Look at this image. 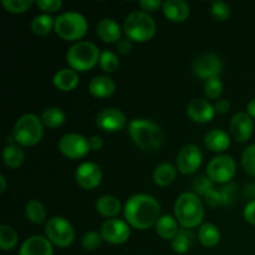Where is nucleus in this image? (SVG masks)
Returning <instances> with one entry per match:
<instances>
[{
    "mask_svg": "<svg viewBox=\"0 0 255 255\" xmlns=\"http://www.w3.org/2000/svg\"><path fill=\"white\" fill-rule=\"evenodd\" d=\"M124 216L129 226L146 231L156 226L161 218V206L158 201L149 194H134L125 203Z\"/></svg>",
    "mask_w": 255,
    "mask_h": 255,
    "instance_id": "obj_1",
    "label": "nucleus"
},
{
    "mask_svg": "<svg viewBox=\"0 0 255 255\" xmlns=\"http://www.w3.org/2000/svg\"><path fill=\"white\" fill-rule=\"evenodd\" d=\"M162 6H163V4L159 0H143V1H139V7L147 14L158 11Z\"/></svg>",
    "mask_w": 255,
    "mask_h": 255,
    "instance_id": "obj_43",
    "label": "nucleus"
},
{
    "mask_svg": "<svg viewBox=\"0 0 255 255\" xmlns=\"http://www.w3.org/2000/svg\"><path fill=\"white\" fill-rule=\"evenodd\" d=\"M87 20L79 12H65L55 19L54 31L57 36L66 41H76L82 39L87 32Z\"/></svg>",
    "mask_w": 255,
    "mask_h": 255,
    "instance_id": "obj_7",
    "label": "nucleus"
},
{
    "mask_svg": "<svg viewBox=\"0 0 255 255\" xmlns=\"http://www.w3.org/2000/svg\"><path fill=\"white\" fill-rule=\"evenodd\" d=\"M19 255H54L52 243L42 236H32L22 243Z\"/></svg>",
    "mask_w": 255,
    "mask_h": 255,
    "instance_id": "obj_18",
    "label": "nucleus"
},
{
    "mask_svg": "<svg viewBox=\"0 0 255 255\" xmlns=\"http://www.w3.org/2000/svg\"><path fill=\"white\" fill-rule=\"evenodd\" d=\"M193 238L194 234L192 229H179L177 236L172 239V249L177 254L187 253L193 244Z\"/></svg>",
    "mask_w": 255,
    "mask_h": 255,
    "instance_id": "obj_29",
    "label": "nucleus"
},
{
    "mask_svg": "<svg viewBox=\"0 0 255 255\" xmlns=\"http://www.w3.org/2000/svg\"><path fill=\"white\" fill-rule=\"evenodd\" d=\"M116 50L121 55L129 54L132 50V41L129 39H121L116 44Z\"/></svg>",
    "mask_w": 255,
    "mask_h": 255,
    "instance_id": "obj_46",
    "label": "nucleus"
},
{
    "mask_svg": "<svg viewBox=\"0 0 255 255\" xmlns=\"http://www.w3.org/2000/svg\"><path fill=\"white\" fill-rule=\"evenodd\" d=\"M162 11L167 20L172 22H184L191 14V7L184 0H167L163 2Z\"/></svg>",
    "mask_w": 255,
    "mask_h": 255,
    "instance_id": "obj_19",
    "label": "nucleus"
},
{
    "mask_svg": "<svg viewBox=\"0 0 255 255\" xmlns=\"http://www.w3.org/2000/svg\"><path fill=\"white\" fill-rule=\"evenodd\" d=\"M242 167L251 176L255 177V144H251L242 154Z\"/></svg>",
    "mask_w": 255,
    "mask_h": 255,
    "instance_id": "obj_38",
    "label": "nucleus"
},
{
    "mask_svg": "<svg viewBox=\"0 0 255 255\" xmlns=\"http://www.w3.org/2000/svg\"><path fill=\"white\" fill-rule=\"evenodd\" d=\"M75 179H76V183L82 189L91 191V189L99 187L100 183H101L102 171L94 162H85V163L80 164L77 167Z\"/></svg>",
    "mask_w": 255,
    "mask_h": 255,
    "instance_id": "obj_15",
    "label": "nucleus"
},
{
    "mask_svg": "<svg viewBox=\"0 0 255 255\" xmlns=\"http://www.w3.org/2000/svg\"><path fill=\"white\" fill-rule=\"evenodd\" d=\"M12 136L22 147L36 146L44 137V124L36 115L26 114L16 121Z\"/></svg>",
    "mask_w": 255,
    "mask_h": 255,
    "instance_id": "obj_6",
    "label": "nucleus"
},
{
    "mask_svg": "<svg viewBox=\"0 0 255 255\" xmlns=\"http://www.w3.org/2000/svg\"><path fill=\"white\" fill-rule=\"evenodd\" d=\"M156 22L144 11H133L125 19L124 30L127 39L134 42H147L156 35Z\"/></svg>",
    "mask_w": 255,
    "mask_h": 255,
    "instance_id": "obj_4",
    "label": "nucleus"
},
{
    "mask_svg": "<svg viewBox=\"0 0 255 255\" xmlns=\"http://www.w3.org/2000/svg\"><path fill=\"white\" fill-rule=\"evenodd\" d=\"M211 14L217 21H226L231 16V7L224 1H214L211 5Z\"/></svg>",
    "mask_w": 255,
    "mask_h": 255,
    "instance_id": "obj_40",
    "label": "nucleus"
},
{
    "mask_svg": "<svg viewBox=\"0 0 255 255\" xmlns=\"http://www.w3.org/2000/svg\"><path fill=\"white\" fill-rule=\"evenodd\" d=\"M55 87L60 90V91L69 92L76 89L79 85V75L75 70L72 69H62L55 74L54 79H52Z\"/></svg>",
    "mask_w": 255,
    "mask_h": 255,
    "instance_id": "obj_23",
    "label": "nucleus"
},
{
    "mask_svg": "<svg viewBox=\"0 0 255 255\" xmlns=\"http://www.w3.org/2000/svg\"><path fill=\"white\" fill-rule=\"evenodd\" d=\"M27 219L34 224H42L46 219V208L39 201H30L25 208Z\"/></svg>",
    "mask_w": 255,
    "mask_h": 255,
    "instance_id": "obj_32",
    "label": "nucleus"
},
{
    "mask_svg": "<svg viewBox=\"0 0 255 255\" xmlns=\"http://www.w3.org/2000/svg\"><path fill=\"white\" fill-rule=\"evenodd\" d=\"M115 90H116V85H115L114 80L109 76H104V75L95 76L89 84L90 94L97 99H106V97L112 96Z\"/></svg>",
    "mask_w": 255,
    "mask_h": 255,
    "instance_id": "obj_21",
    "label": "nucleus"
},
{
    "mask_svg": "<svg viewBox=\"0 0 255 255\" xmlns=\"http://www.w3.org/2000/svg\"><path fill=\"white\" fill-rule=\"evenodd\" d=\"M35 4L44 12H56L62 7V2L59 0H36Z\"/></svg>",
    "mask_w": 255,
    "mask_h": 255,
    "instance_id": "obj_42",
    "label": "nucleus"
},
{
    "mask_svg": "<svg viewBox=\"0 0 255 255\" xmlns=\"http://www.w3.org/2000/svg\"><path fill=\"white\" fill-rule=\"evenodd\" d=\"M0 183H1V187H0V192H1V193H4L5 192V189H6V179H5V177L2 176H0Z\"/></svg>",
    "mask_w": 255,
    "mask_h": 255,
    "instance_id": "obj_51",
    "label": "nucleus"
},
{
    "mask_svg": "<svg viewBox=\"0 0 255 255\" xmlns=\"http://www.w3.org/2000/svg\"><path fill=\"white\" fill-rule=\"evenodd\" d=\"M243 216L244 219H246L249 224L255 226V199H253V201H251L247 204L246 208H244Z\"/></svg>",
    "mask_w": 255,
    "mask_h": 255,
    "instance_id": "obj_45",
    "label": "nucleus"
},
{
    "mask_svg": "<svg viewBox=\"0 0 255 255\" xmlns=\"http://www.w3.org/2000/svg\"><path fill=\"white\" fill-rule=\"evenodd\" d=\"M177 177V168L171 163H161L153 172V181L159 187H168Z\"/></svg>",
    "mask_w": 255,
    "mask_h": 255,
    "instance_id": "obj_26",
    "label": "nucleus"
},
{
    "mask_svg": "<svg viewBox=\"0 0 255 255\" xmlns=\"http://www.w3.org/2000/svg\"><path fill=\"white\" fill-rule=\"evenodd\" d=\"M237 172V163L231 156L219 154L214 157L207 166V177L213 183L228 184L234 178Z\"/></svg>",
    "mask_w": 255,
    "mask_h": 255,
    "instance_id": "obj_9",
    "label": "nucleus"
},
{
    "mask_svg": "<svg viewBox=\"0 0 255 255\" xmlns=\"http://www.w3.org/2000/svg\"><path fill=\"white\" fill-rule=\"evenodd\" d=\"M127 124L124 112L115 107L105 109L96 116V125L100 129L107 133H116L125 128Z\"/></svg>",
    "mask_w": 255,
    "mask_h": 255,
    "instance_id": "obj_13",
    "label": "nucleus"
},
{
    "mask_svg": "<svg viewBox=\"0 0 255 255\" xmlns=\"http://www.w3.org/2000/svg\"><path fill=\"white\" fill-rule=\"evenodd\" d=\"M101 236L105 242L110 244H124L131 237V228L127 222L119 218H111L104 222L101 226Z\"/></svg>",
    "mask_w": 255,
    "mask_h": 255,
    "instance_id": "obj_11",
    "label": "nucleus"
},
{
    "mask_svg": "<svg viewBox=\"0 0 255 255\" xmlns=\"http://www.w3.org/2000/svg\"><path fill=\"white\" fill-rule=\"evenodd\" d=\"M204 144L212 152L221 153L229 148L231 138H229V134L223 129H212V131L207 132V134L204 136Z\"/></svg>",
    "mask_w": 255,
    "mask_h": 255,
    "instance_id": "obj_22",
    "label": "nucleus"
},
{
    "mask_svg": "<svg viewBox=\"0 0 255 255\" xmlns=\"http://www.w3.org/2000/svg\"><path fill=\"white\" fill-rule=\"evenodd\" d=\"M96 34L106 44H117L121 40V27L115 20L102 19L97 24Z\"/></svg>",
    "mask_w": 255,
    "mask_h": 255,
    "instance_id": "obj_20",
    "label": "nucleus"
},
{
    "mask_svg": "<svg viewBox=\"0 0 255 255\" xmlns=\"http://www.w3.org/2000/svg\"><path fill=\"white\" fill-rule=\"evenodd\" d=\"M2 6L11 14H24L32 6V0H2Z\"/></svg>",
    "mask_w": 255,
    "mask_h": 255,
    "instance_id": "obj_34",
    "label": "nucleus"
},
{
    "mask_svg": "<svg viewBox=\"0 0 255 255\" xmlns=\"http://www.w3.org/2000/svg\"><path fill=\"white\" fill-rule=\"evenodd\" d=\"M128 133L132 141L142 151H157L164 141L161 127L146 119H134L129 122Z\"/></svg>",
    "mask_w": 255,
    "mask_h": 255,
    "instance_id": "obj_2",
    "label": "nucleus"
},
{
    "mask_svg": "<svg viewBox=\"0 0 255 255\" xmlns=\"http://www.w3.org/2000/svg\"><path fill=\"white\" fill-rule=\"evenodd\" d=\"M90 142V147H91V149H94V151H100V149H102V147H104V142H102V138L100 136H92L91 138L89 139Z\"/></svg>",
    "mask_w": 255,
    "mask_h": 255,
    "instance_id": "obj_48",
    "label": "nucleus"
},
{
    "mask_svg": "<svg viewBox=\"0 0 255 255\" xmlns=\"http://www.w3.org/2000/svg\"><path fill=\"white\" fill-rule=\"evenodd\" d=\"M247 114H248L252 119H255V99L252 100V101L247 105Z\"/></svg>",
    "mask_w": 255,
    "mask_h": 255,
    "instance_id": "obj_50",
    "label": "nucleus"
},
{
    "mask_svg": "<svg viewBox=\"0 0 255 255\" xmlns=\"http://www.w3.org/2000/svg\"><path fill=\"white\" fill-rule=\"evenodd\" d=\"M223 70V64L216 54H204L199 56L193 64V71L201 80L219 77Z\"/></svg>",
    "mask_w": 255,
    "mask_h": 255,
    "instance_id": "obj_14",
    "label": "nucleus"
},
{
    "mask_svg": "<svg viewBox=\"0 0 255 255\" xmlns=\"http://www.w3.org/2000/svg\"><path fill=\"white\" fill-rule=\"evenodd\" d=\"M102 241H104V239H102L101 233L95 231L87 232V233L82 237V241H81L82 248L87 252H94L101 246Z\"/></svg>",
    "mask_w": 255,
    "mask_h": 255,
    "instance_id": "obj_39",
    "label": "nucleus"
},
{
    "mask_svg": "<svg viewBox=\"0 0 255 255\" xmlns=\"http://www.w3.org/2000/svg\"><path fill=\"white\" fill-rule=\"evenodd\" d=\"M223 92V82L219 77H213L204 82V94L209 100H217Z\"/></svg>",
    "mask_w": 255,
    "mask_h": 255,
    "instance_id": "obj_37",
    "label": "nucleus"
},
{
    "mask_svg": "<svg viewBox=\"0 0 255 255\" xmlns=\"http://www.w3.org/2000/svg\"><path fill=\"white\" fill-rule=\"evenodd\" d=\"M204 201H206V203L208 204L209 207H212V208H217V207L222 206L221 193H219V191H217V189H212L208 194H206V196H204Z\"/></svg>",
    "mask_w": 255,
    "mask_h": 255,
    "instance_id": "obj_44",
    "label": "nucleus"
},
{
    "mask_svg": "<svg viewBox=\"0 0 255 255\" xmlns=\"http://www.w3.org/2000/svg\"><path fill=\"white\" fill-rule=\"evenodd\" d=\"M202 159H203V154L199 147H197L196 144H187L179 151L177 156V169L182 174L191 176L198 171L202 164Z\"/></svg>",
    "mask_w": 255,
    "mask_h": 255,
    "instance_id": "obj_12",
    "label": "nucleus"
},
{
    "mask_svg": "<svg viewBox=\"0 0 255 255\" xmlns=\"http://www.w3.org/2000/svg\"><path fill=\"white\" fill-rule=\"evenodd\" d=\"M229 129L234 141L238 143H246L253 134V119L247 112H238L232 117Z\"/></svg>",
    "mask_w": 255,
    "mask_h": 255,
    "instance_id": "obj_16",
    "label": "nucleus"
},
{
    "mask_svg": "<svg viewBox=\"0 0 255 255\" xmlns=\"http://www.w3.org/2000/svg\"><path fill=\"white\" fill-rule=\"evenodd\" d=\"M198 239L203 247L213 248L221 242V232L214 224L204 223L199 227Z\"/></svg>",
    "mask_w": 255,
    "mask_h": 255,
    "instance_id": "obj_27",
    "label": "nucleus"
},
{
    "mask_svg": "<svg viewBox=\"0 0 255 255\" xmlns=\"http://www.w3.org/2000/svg\"><path fill=\"white\" fill-rule=\"evenodd\" d=\"M213 182L208 178L207 176H197L196 178L192 181V189L193 193L197 196H206L208 194L212 189H214Z\"/></svg>",
    "mask_w": 255,
    "mask_h": 255,
    "instance_id": "obj_36",
    "label": "nucleus"
},
{
    "mask_svg": "<svg viewBox=\"0 0 255 255\" xmlns=\"http://www.w3.org/2000/svg\"><path fill=\"white\" fill-rule=\"evenodd\" d=\"M2 161L5 166L11 169H16L22 166L25 161V154L20 147L15 144H7L2 151Z\"/></svg>",
    "mask_w": 255,
    "mask_h": 255,
    "instance_id": "obj_28",
    "label": "nucleus"
},
{
    "mask_svg": "<svg viewBox=\"0 0 255 255\" xmlns=\"http://www.w3.org/2000/svg\"><path fill=\"white\" fill-rule=\"evenodd\" d=\"M100 50L96 45L89 41H80L72 45L66 54V61L70 69L86 72L94 69L100 61Z\"/></svg>",
    "mask_w": 255,
    "mask_h": 255,
    "instance_id": "obj_5",
    "label": "nucleus"
},
{
    "mask_svg": "<svg viewBox=\"0 0 255 255\" xmlns=\"http://www.w3.org/2000/svg\"><path fill=\"white\" fill-rule=\"evenodd\" d=\"M100 67L105 72H115L120 66V60L112 51H102L100 56Z\"/></svg>",
    "mask_w": 255,
    "mask_h": 255,
    "instance_id": "obj_35",
    "label": "nucleus"
},
{
    "mask_svg": "<svg viewBox=\"0 0 255 255\" xmlns=\"http://www.w3.org/2000/svg\"><path fill=\"white\" fill-rule=\"evenodd\" d=\"M229 109H231V104H229L228 100H218V101L216 102V105H214L216 112H218V114L221 115L227 114V112L229 111Z\"/></svg>",
    "mask_w": 255,
    "mask_h": 255,
    "instance_id": "obj_47",
    "label": "nucleus"
},
{
    "mask_svg": "<svg viewBox=\"0 0 255 255\" xmlns=\"http://www.w3.org/2000/svg\"><path fill=\"white\" fill-rule=\"evenodd\" d=\"M59 149L70 159H80L87 156L91 149L89 139L79 133L65 134L59 142Z\"/></svg>",
    "mask_w": 255,
    "mask_h": 255,
    "instance_id": "obj_10",
    "label": "nucleus"
},
{
    "mask_svg": "<svg viewBox=\"0 0 255 255\" xmlns=\"http://www.w3.org/2000/svg\"><path fill=\"white\" fill-rule=\"evenodd\" d=\"M19 237L14 228L9 226H0V248L2 251H11L17 246Z\"/></svg>",
    "mask_w": 255,
    "mask_h": 255,
    "instance_id": "obj_33",
    "label": "nucleus"
},
{
    "mask_svg": "<svg viewBox=\"0 0 255 255\" xmlns=\"http://www.w3.org/2000/svg\"><path fill=\"white\" fill-rule=\"evenodd\" d=\"M46 238L52 244L61 248L70 247L75 241V229L64 217H52L45 224Z\"/></svg>",
    "mask_w": 255,
    "mask_h": 255,
    "instance_id": "obj_8",
    "label": "nucleus"
},
{
    "mask_svg": "<svg viewBox=\"0 0 255 255\" xmlns=\"http://www.w3.org/2000/svg\"><path fill=\"white\" fill-rule=\"evenodd\" d=\"M178 224L179 223L174 217L164 214V216H161V218L157 222L156 232L161 238L166 239V241H172L179 232Z\"/></svg>",
    "mask_w": 255,
    "mask_h": 255,
    "instance_id": "obj_25",
    "label": "nucleus"
},
{
    "mask_svg": "<svg viewBox=\"0 0 255 255\" xmlns=\"http://www.w3.org/2000/svg\"><path fill=\"white\" fill-rule=\"evenodd\" d=\"M222 197V206H233L237 198V186L234 183H228L219 189Z\"/></svg>",
    "mask_w": 255,
    "mask_h": 255,
    "instance_id": "obj_41",
    "label": "nucleus"
},
{
    "mask_svg": "<svg viewBox=\"0 0 255 255\" xmlns=\"http://www.w3.org/2000/svg\"><path fill=\"white\" fill-rule=\"evenodd\" d=\"M187 115L192 121L197 124H207L213 120L216 115L214 106L203 99H194L187 106Z\"/></svg>",
    "mask_w": 255,
    "mask_h": 255,
    "instance_id": "obj_17",
    "label": "nucleus"
},
{
    "mask_svg": "<svg viewBox=\"0 0 255 255\" xmlns=\"http://www.w3.org/2000/svg\"><path fill=\"white\" fill-rule=\"evenodd\" d=\"M174 216L182 228H196L204 218L203 202L193 192L182 193L174 204Z\"/></svg>",
    "mask_w": 255,
    "mask_h": 255,
    "instance_id": "obj_3",
    "label": "nucleus"
},
{
    "mask_svg": "<svg viewBox=\"0 0 255 255\" xmlns=\"http://www.w3.org/2000/svg\"><path fill=\"white\" fill-rule=\"evenodd\" d=\"M41 121L49 128H57L66 121V115L59 107H47L42 111Z\"/></svg>",
    "mask_w": 255,
    "mask_h": 255,
    "instance_id": "obj_30",
    "label": "nucleus"
},
{
    "mask_svg": "<svg viewBox=\"0 0 255 255\" xmlns=\"http://www.w3.org/2000/svg\"><path fill=\"white\" fill-rule=\"evenodd\" d=\"M55 27V19L51 15L42 14L37 15L34 17V20L31 21L30 25V29L37 36H46L51 32V30Z\"/></svg>",
    "mask_w": 255,
    "mask_h": 255,
    "instance_id": "obj_31",
    "label": "nucleus"
},
{
    "mask_svg": "<svg viewBox=\"0 0 255 255\" xmlns=\"http://www.w3.org/2000/svg\"><path fill=\"white\" fill-rule=\"evenodd\" d=\"M95 208L99 214L106 218H112L122 211L121 202L114 196H102L96 201Z\"/></svg>",
    "mask_w": 255,
    "mask_h": 255,
    "instance_id": "obj_24",
    "label": "nucleus"
},
{
    "mask_svg": "<svg viewBox=\"0 0 255 255\" xmlns=\"http://www.w3.org/2000/svg\"><path fill=\"white\" fill-rule=\"evenodd\" d=\"M244 193H246L247 197L252 198V201L255 199V183H251L246 187L244 189Z\"/></svg>",
    "mask_w": 255,
    "mask_h": 255,
    "instance_id": "obj_49",
    "label": "nucleus"
}]
</instances>
